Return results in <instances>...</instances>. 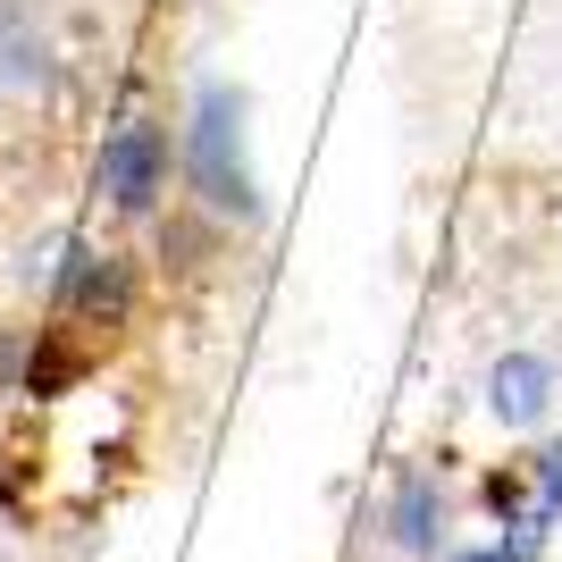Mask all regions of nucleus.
Wrapping results in <instances>:
<instances>
[{
  "instance_id": "1",
  "label": "nucleus",
  "mask_w": 562,
  "mask_h": 562,
  "mask_svg": "<svg viewBox=\"0 0 562 562\" xmlns=\"http://www.w3.org/2000/svg\"><path fill=\"white\" fill-rule=\"evenodd\" d=\"M160 168H168V151H160L151 126H117V135L101 143V193H110L117 211H143V202L160 193Z\"/></svg>"
},
{
  "instance_id": "2",
  "label": "nucleus",
  "mask_w": 562,
  "mask_h": 562,
  "mask_svg": "<svg viewBox=\"0 0 562 562\" xmlns=\"http://www.w3.org/2000/svg\"><path fill=\"white\" fill-rule=\"evenodd\" d=\"M227 93L202 101V126H193V168H202V193L218 211H252V186H244V160H227Z\"/></svg>"
},
{
  "instance_id": "3",
  "label": "nucleus",
  "mask_w": 562,
  "mask_h": 562,
  "mask_svg": "<svg viewBox=\"0 0 562 562\" xmlns=\"http://www.w3.org/2000/svg\"><path fill=\"white\" fill-rule=\"evenodd\" d=\"M117 311H126L117 260H76L68 285H59V319H117Z\"/></svg>"
},
{
  "instance_id": "4",
  "label": "nucleus",
  "mask_w": 562,
  "mask_h": 562,
  "mask_svg": "<svg viewBox=\"0 0 562 562\" xmlns=\"http://www.w3.org/2000/svg\"><path fill=\"white\" fill-rule=\"evenodd\" d=\"M495 412H504V420H538L546 412V370L538 361H504V370H495Z\"/></svg>"
},
{
  "instance_id": "5",
  "label": "nucleus",
  "mask_w": 562,
  "mask_h": 562,
  "mask_svg": "<svg viewBox=\"0 0 562 562\" xmlns=\"http://www.w3.org/2000/svg\"><path fill=\"white\" fill-rule=\"evenodd\" d=\"M538 487H546V504L562 513V446H554V453H538Z\"/></svg>"
},
{
  "instance_id": "6",
  "label": "nucleus",
  "mask_w": 562,
  "mask_h": 562,
  "mask_svg": "<svg viewBox=\"0 0 562 562\" xmlns=\"http://www.w3.org/2000/svg\"><path fill=\"white\" fill-rule=\"evenodd\" d=\"M479 562H520V554H479Z\"/></svg>"
}]
</instances>
